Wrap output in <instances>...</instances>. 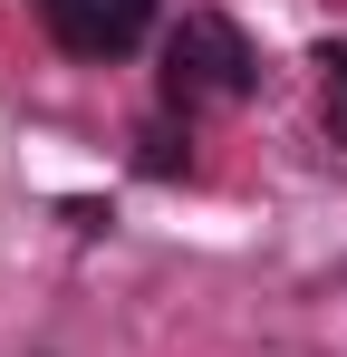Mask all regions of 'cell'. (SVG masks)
<instances>
[{
	"label": "cell",
	"instance_id": "cell-2",
	"mask_svg": "<svg viewBox=\"0 0 347 357\" xmlns=\"http://www.w3.org/2000/svg\"><path fill=\"white\" fill-rule=\"evenodd\" d=\"M49 29H58V49H77V59H116L107 0H49Z\"/></svg>",
	"mask_w": 347,
	"mask_h": 357
},
{
	"label": "cell",
	"instance_id": "cell-5",
	"mask_svg": "<svg viewBox=\"0 0 347 357\" xmlns=\"http://www.w3.org/2000/svg\"><path fill=\"white\" fill-rule=\"evenodd\" d=\"M135 165H145V174H183V145H174V135H145V155H135Z\"/></svg>",
	"mask_w": 347,
	"mask_h": 357
},
{
	"label": "cell",
	"instance_id": "cell-3",
	"mask_svg": "<svg viewBox=\"0 0 347 357\" xmlns=\"http://www.w3.org/2000/svg\"><path fill=\"white\" fill-rule=\"evenodd\" d=\"M318 68H328V135L347 145V39H338V49H318Z\"/></svg>",
	"mask_w": 347,
	"mask_h": 357
},
{
	"label": "cell",
	"instance_id": "cell-6",
	"mask_svg": "<svg viewBox=\"0 0 347 357\" xmlns=\"http://www.w3.org/2000/svg\"><path fill=\"white\" fill-rule=\"evenodd\" d=\"M39 10H49V0H39Z\"/></svg>",
	"mask_w": 347,
	"mask_h": 357
},
{
	"label": "cell",
	"instance_id": "cell-4",
	"mask_svg": "<svg viewBox=\"0 0 347 357\" xmlns=\"http://www.w3.org/2000/svg\"><path fill=\"white\" fill-rule=\"evenodd\" d=\"M107 20H116V49H135V29L155 20V0H107Z\"/></svg>",
	"mask_w": 347,
	"mask_h": 357
},
{
	"label": "cell",
	"instance_id": "cell-1",
	"mask_svg": "<svg viewBox=\"0 0 347 357\" xmlns=\"http://www.w3.org/2000/svg\"><path fill=\"white\" fill-rule=\"evenodd\" d=\"M251 39L231 29V20H213V10H193L183 29L164 39V107H241L251 97Z\"/></svg>",
	"mask_w": 347,
	"mask_h": 357
}]
</instances>
